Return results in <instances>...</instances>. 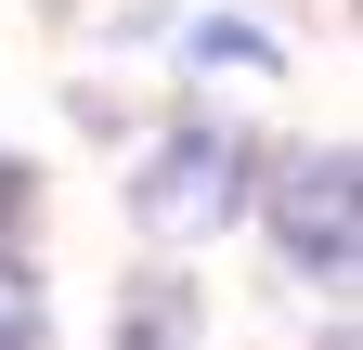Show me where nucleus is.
Here are the masks:
<instances>
[{
    "mask_svg": "<svg viewBox=\"0 0 363 350\" xmlns=\"http://www.w3.org/2000/svg\"><path fill=\"white\" fill-rule=\"evenodd\" d=\"M130 208H143V234H169V247L220 234V221L247 208V143H234V130H169L156 169L130 182Z\"/></svg>",
    "mask_w": 363,
    "mask_h": 350,
    "instance_id": "nucleus-1",
    "label": "nucleus"
},
{
    "mask_svg": "<svg viewBox=\"0 0 363 350\" xmlns=\"http://www.w3.org/2000/svg\"><path fill=\"white\" fill-rule=\"evenodd\" d=\"M272 234H286L298 273H350V247H363V169L350 156H286L272 169Z\"/></svg>",
    "mask_w": 363,
    "mask_h": 350,
    "instance_id": "nucleus-2",
    "label": "nucleus"
},
{
    "mask_svg": "<svg viewBox=\"0 0 363 350\" xmlns=\"http://www.w3.org/2000/svg\"><path fill=\"white\" fill-rule=\"evenodd\" d=\"M195 65H208V78H272V39H259V26H220V13H208V26H195Z\"/></svg>",
    "mask_w": 363,
    "mask_h": 350,
    "instance_id": "nucleus-3",
    "label": "nucleus"
},
{
    "mask_svg": "<svg viewBox=\"0 0 363 350\" xmlns=\"http://www.w3.org/2000/svg\"><path fill=\"white\" fill-rule=\"evenodd\" d=\"M0 350H39V286L0 273Z\"/></svg>",
    "mask_w": 363,
    "mask_h": 350,
    "instance_id": "nucleus-4",
    "label": "nucleus"
},
{
    "mask_svg": "<svg viewBox=\"0 0 363 350\" xmlns=\"http://www.w3.org/2000/svg\"><path fill=\"white\" fill-rule=\"evenodd\" d=\"M13 208H26V169H13V156H0V221H13Z\"/></svg>",
    "mask_w": 363,
    "mask_h": 350,
    "instance_id": "nucleus-5",
    "label": "nucleus"
}]
</instances>
